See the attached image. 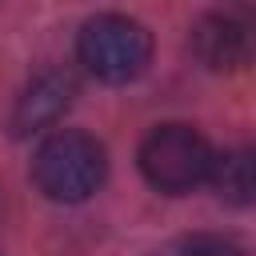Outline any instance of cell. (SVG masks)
Returning <instances> with one entry per match:
<instances>
[{
	"instance_id": "obj_1",
	"label": "cell",
	"mask_w": 256,
	"mask_h": 256,
	"mask_svg": "<svg viewBox=\"0 0 256 256\" xmlns=\"http://www.w3.org/2000/svg\"><path fill=\"white\" fill-rule=\"evenodd\" d=\"M108 160H104V144L80 128H60L52 132L32 160V180L48 200L60 204H80L88 200L100 184H104Z\"/></svg>"
},
{
	"instance_id": "obj_2",
	"label": "cell",
	"mask_w": 256,
	"mask_h": 256,
	"mask_svg": "<svg viewBox=\"0 0 256 256\" xmlns=\"http://www.w3.org/2000/svg\"><path fill=\"white\" fill-rule=\"evenodd\" d=\"M76 52H80V64L96 80L128 84L152 60V32L140 20H132V16L100 12V16L84 20V28L76 36Z\"/></svg>"
},
{
	"instance_id": "obj_3",
	"label": "cell",
	"mask_w": 256,
	"mask_h": 256,
	"mask_svg": "<svg viewBox=\"0 0 256 256\" xmlns=\"http://www.w3.org/2000/svg\"><path fill=\"white\" fill-rule=\"evenodd\" d=\"M136 160H140V172L152 188L180 196V192H188V188H196L200 180L212 176L216 156L192 124H156L140 140Z\"/></svg>"
},
{
	"instance_id": "obj_4",
	"label": "cell",
	"mask_w": 256,
	"mask_h": 256,
	"mask_svg": "<svg viewBox=\"0 0 256 256\" xmlns=\"http://www.w3.org/2000/svg\"><path fill=\"white\" fill-rule=\"evenodd\" d=\"M192 52L212 72H240L256 64V8L252 4H224L196 20Z\"/></svg>"
},
{
	"instance_id": "obj_5",
	"label": "cell",
	"mask_w": 256,
	"mask_h": 256,
	"mask_svg": "<svg viewBox=\"0 0 256 256\" xmlns=\"http://www.w3.org/2000/svg\"><path fill=\"white\" fill-rule=\"evenodd\" d=\"M72 104V80L64 72H40L16 100L12 108V132L16 136H28V132H40L48 124H56L64 116V108Z\"/></svg>"
},
{
	"instance_id": "obj_6",
	"label": "cell",
	"mask_w": 256,
	"mask_h": 256,
	"mask_svg": "<svg viewBox=\"0 0 256 256\" xmlns=\"http://www.w3.org/2000/svg\"><path fill=\"white\" fill-rule=\"evenodd\" d=\"M208 180L224 204L252 208L256 204V144H240V148H228L224 156H216Z\"/></svg>"
},
{
	"instance_id": "obj_7",
	"label": "cell",
	"mask_w": 256,
	"mask_h": 256,
	"mask_svg": "<svg viewBox=\"0 0 256 256\" xmlns=\"http://www.w3.org/2000/svg\"><path fill=\"white\" fill-rule=\"evenodd\" d=\"M168 256H244V248L228 236H184L180 244L168 248Z\"/></svg>"
}]
</instances>
